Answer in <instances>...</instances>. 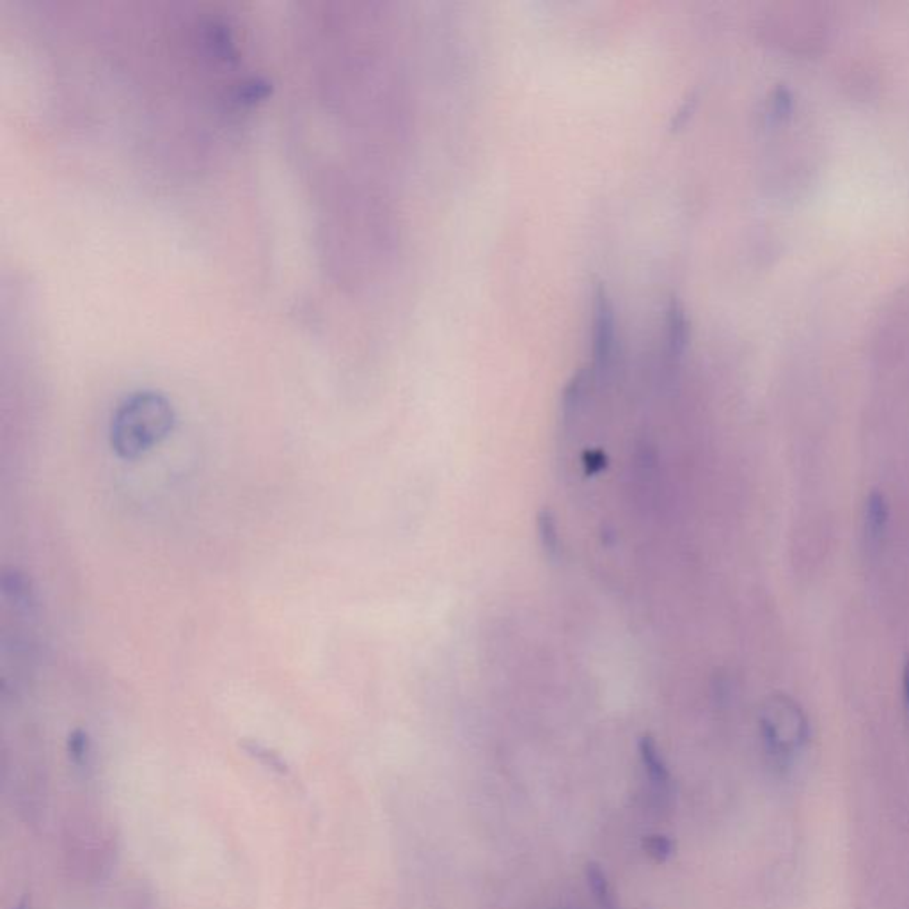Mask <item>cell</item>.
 I'll return each mask as SVG.
<instances>
[{"mask_svg": "<svg viewBox=\"0 0 909 909\" xmlns=\"http://www.w3.org/2000/svg\"><path fill=\"white\" fill-rule=\"evenodd\" d=\"M174 423V409L166 397L153 391L134 393L112 414L110 448L123 460H137L166 441Z\"/></svg>", "mask_w": 909, "mask_h": 909, "instance_id": "1", "label": "cell"}, {"mask_svg": "<svg viewBox=\"0 0 909 909\" xmlns=\"http://www.w3.org/2000/svg\"><path fill=\"white\" fill-rule=\"evenodd\" d=\"M760 730L767 753L776 762H785L808 736L805 714L785 696H776L765 705Z\"/></svg>", "mask_w": 909, "mask_h": 909, "instance_id": "2", "label": "cell"}, {"mask_svg": "<svg viewBox=\"0 0 909 909\" xmlns=\"http://www.w3.org/2000/svg\"><path fill=\"white\" fill-rule=\"evenodd\" d=\"M591 326H593V375L607 377L613 368L616 350V317L615 306L607 288L599 283L593 288L591 302Z\"/></svg>", "mask_w": 909, "mask_h": 909, "instance_id": "3", "label": "cell"}, {"mask_svg": "<svg viewBox=\"0 0 909 909\" xmlns=\"http://www.w3.org/2000/svg\"><path fill=\"white\" fill-rule=\"evenodd\" d=\"M638 751L645 776L649 780L651 792L656 796L658 801L668 803L671 798V776L666 767V762L662 760L658 744L651 736H643L638 744Z\"/></svg>", "mask_w": 909, "mask_h": 909, "instance_id": "4", "label": "cell"}, {"mask_svg": "<svg viewBox=\"0 0 909 909\" xmlns=\"http://www.w3.org/2000/svg\"><path fill=\"white\" fill-rule=\"evenodd\" d=\"M666 324H668V352L671 359H680L686 352L687 341H689V322L686 317V310L682 302L673 297L668 304L666 311Z\"/></svg>", "mask_w": 909, "mask_h": 909, "instance_id": "5", "label": "cell"}, {"mask_svg": "<svg viewBox=\"0 0 909 909\" xmlns=\"http://www.w3.org/2000/svg\"><path fill=\"white\" fill-rule=\"evenodd\" d=\"M584 878H586L588 892L591 894V899H593L597 909H616L615 896H613L611 885L607 881V876L597 861L586 863Z\"/></svg>", "mask_w": 909, "mask_h": 909, "instance_id": "6", "label": "cell"}, {"mask_svg": "<svg viewBox=\"0 0 909 909\" xmlns=\"http://www.w3.org/2000/svg\"><path fill=\"white\" fill-rule=\"evenodd\" d=\"M240 747L248 753L250 758L258 760L263 767H267L268 771H272L274 774L281 776V778H290L292 776V767L290 764L281 756L279 751H275L274 747H268L267 744L259 743V741H254V739H246L240 743Z\"/></svg>", "mask_w": 909, "mask_h": 909, "instance_id": "7", "label": "cell"}, {"mask_svg": "<svg viewBox=\"0 0 909 909\" xmlns=\"http://www.w3.org/2000/svg\"><path fill=\"white\" fill-rule=\"evenodd\" d=\"M888 522V504L881 493H872L865 506V531L870 544L881 540Z\"/></svg>", "mask_w": 909, "mask_h": 909, "instance_id": "8", "label": "cell"}, {"mask_svg": "<svg viewBox=\"0 0 909 909\" xmlns=\"http://www.w3.org/2000/svg\"><path fill=\"white\" fill-rule=\"evenodd\" d=\"M590 380H591V371H588L584 368L579 370L578 373H574V377L569 380V384L564 391V398H562V414H564L565 421H571L578 414L582 402H584Z\"/></svg>", "mask_w": 909, "mask_h": 909, "instance_id": "9", "label": "cell"}, {"mask_svg": "<svg viewBox=\"0 0 909 909\" xmlns=\"http://www.w3.org/2000/svg\"><path fill=\"white\" fill-rule=\"evenodd\" d=\"M537 529H538V538H540V546H542L544 553L549 558H556L560 553V535H558V526H556V520H555V515L551 510L544 508L538 513Z\"/></svg>", "mask_w": 909, "mask_h": 909, "instance_id": "10", "label": "cell"}, {"mask_svg": "<svg viewBox=\"0 0 909 909\" xmlns=\"http://www.w3.org/2000/svg\"><path fill=\"white\" fill-rule=\"evenodd\" d=\"M66 751L72 764L79 769H85L91 760V739L83 729H75L70 732L66 741Z\"/></svg>", "mask_w": 909, "mask_h": 909, "instance_id": "11", "label": "cell"}, {"mask_svg": "<svg viewBox=\"0 0 909 909\" xmlns=\"http://www.w3.org/2000/svg\"><path fill=\"white\" fill-rule=\"evenodd\" d=\"M643 849L645 852L658 863H666L673 854V840L661 833H654L643 838Z\"/></svg>", "mask_w": 909, "mask_h": 909, "instance_id": "12", "label": "cell"}, {"mask_svg": "<svg viewBox=\"0 0 909 909\" xmlns=\"http://www.w3.org/2000/svg\"><path fill=\"white\" fill-rule=\"evenodd\" d=\"M695 105H696V100L691 98V100H686L678 107V110L675 112V116L671 119V130H680L682 127H686V123L689 121V118H691V114L695 110Z\"/></svg>", "mask_w": 909, "mask_h": 909, "instance_id": "13", "label": "cell"}]
</instances>
